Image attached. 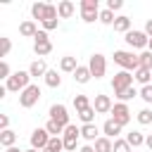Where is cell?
Wrapping results in <instances>:
<instances>
[{
	"mask_svg": "<svg viewBox=\"0 0 152 152\" xmlns=\"http://www.w3.org/2000/svg\"><path fill=\"white\" fill-rule=\"evenodd\" d=\"M114 62H116L124 71H135V69H140V57L133 55L131 50H116V52H114Z\"/></svg>",
	"mask_w": 152,
	"mask_h": 152,
	"instance_id": "cell-1",
	"label": "cell"
},
{
	"mask_svg": "<svg viewBox=\"0 0 152 152\" xmlns=\"http://www.w3.org/2000/svg\"><path fill=\"white\" fill-rule=\"evenodd\" d=\"M31 86V74L28 71H14L7 81H5V88L10 90V93H21V90H26Z\"/></svg>",
	"mask_w": 152,
	"mask_h": 152,
	"instance_id": "cell-2",
	"label": "cell"
},
{
	"mask_svg": "<svg viewBox=\"0 0 152 152\" xmlns=\"http://www.w3.org/2000/svg\"><path fill=\"white\" fill-rule=\"evenodd\" d=\"M81 19L86 24H93L95 19L100 21V5H97V0H81Z\"/></svg>",
	"mask_w": 152,
	"mask_h": 152,
	"instance_id": "cell-3",
	"label": "cell"
},
{
	"mask_svg": "<svg viewBox=\"0 0 152 152\" xmlns=\"http://www.w3.org/2000/svg\"><path fill=\"white\" fill-rule=\"evenodd\" d=\"M112 88H114V95H119V93L133 88V74H131V71H124V69L116 71L114 78H112Z\"/></svg>",
	"mask_w": 152,
	"mask_h": 152,
	"instance_id": "cell-4",
	"label": "cell"
},
{
	"mask_svg": "<svg viewBox=\"0 0 152 152\" xmlns=\"http://www.w3.org/2000/svg\"><path fill=\"white\" fill-rule=\"evenodd\" d=\"M38 100H40V88H38L36 83H31L26 90L19 93V104H21L24 109H31L33 104H38Z\"/></svg>",
	"mask_w": 152,
	"mask_h": 152,
	"instance_id": "cell-5",
	"label": "cell"
},
{
	"mask_svg": "<svg viewBox=\"0 0 152 152\" xmlns=\"http://www.w3.org/2000/svg\"><path fill=\"white\" fill-rule=\"evenodd\" d=\"M88 69H90V74H93L95 78H102V76H104V71H107V59H104V55H100V52L90 55Z\"/></svg>",
	"mask_w": 152,
	"mask_h": 152,
	"instance_id": "cell-6",
	"label": "cell"
},
{
	"mask_svg": "<svg viewBox=\"0 0 152 152\" xmlns=\"http://www.w3.org/2000/svg\"><path fill=\"white\" fill-rule=\"evenodd\" d=\"M109 114H112V119H114L121 128L131 121V109H128V104H126V102H116V104L112 107V112H109Z\"/></svg>",
	"mask_w": 152,
	"mask_h": 152,
	"instance_id": "cell-7",
	"label": "cell"
},
{
	"mask_svg": "<svg viewBox=\"0 0 152 152\" xmlns=\"http://www.w3.org/2000/svg\"><path fill=\"white\" fill-rule=\"evenodd\" d=\"M78 135H81V128H76L74 124H69L62 133V140H64V150L66 152H74L76 150V142H78Z\"/></svg>",
	"mask_w": 152,
	"mask_h": 152,
	"instance_id": "cell-8",
	"label": "cell"
},
{
	"mask_svg": "<svg viewBox=\"0 0 152 152\" xmlns=\"http://www.w3.org/2000/svg\"><path fill=\"white\" fill-rule=\"evenodd\" d=\"M50 138H52V135H50L45 128H36V131L31 133V147H33V150H38V152H43V150H48Z\"/></svg>",
	"mask_w": 152,
	"mask_h": 152,
	"instance_id": "cell-9",
	"label": "cell"
},
{
	"mask_svg": "<svg viewBox=\"0 0 152 152\" xmlns=\"http://www.w3.org/2000/svg\"><path fill=\"white\" fill-rule=\"evenodd\" d=\"M124 40L128 43V48H135V50H140V48H147V43H150V36H147L145 31H128Z\"/></svg>",
	"mask_w": 152,
	"mask_h": 152,
	"instance_id": "cell-10",
	"label": "cell"
},
{
	"mask_svg": "<svg viewBox=\"0 0 152 152\" xmlns=\"http://www.w3.org/2000/svg\"><path fill=\"white\" fill-rule=\"evenodd\" d=\"M50 119L55 121V124H59V126H69V109L64 107V104H52L50 107Z\"/></svg>",
	"mask_w": 152,
	"mask_h": 152,
	"instance_id": "cell-11",
	"label": "cell"
},
{
	"mask_svg": "<svg viewBox=\"0 0 152 152\" xmlns=\"http://www.w3.org/2000/svg\"><path fill=\"white\" fill-rule=\"evenodd\" d=\"M93 107H95V112L97 114H107V112H112V97L109 95H95V100H93Z\"/></svg>",
	"mask_w": 152,
	"mask_h": 152,
	"instance_id": "cell-12",
	"label": "cell"
},
{
	"mask_svg": "<svg viewBox=\"0 0 152 152\" xmlns=\"http://www.w3.org/2000/svg\"><path fill=\"white\" fill-rule=\"evenodd\" d=\"M102 133H104V138H109V140L114 138V140H116V135L121 133V126H119L114 119H107V121H104V126H102Z\"/></svg>",
	"mask_w": 152,
	"mask_h": 152,
	"instance_id": "cell-13",
	"label": "cell"
},
{
	"mask_svg": "<svg viewBox=\"0 0 152 152\" xmlns=\"http://www.w3.org/2000/svg\"><path fill=\"white\" fill-rule=\"evenodd\" d=\"M19 33L24 36V38H36V33H38V26H36V21H21L19 24Z\"/></svg>",
	"mask_w": 152,
	"mask_h": 152,
	"instance_id": "cell-14",
	"label": "cell"
},
{
	"mask_svg": "<svg viewBox=\"0 0 152 152\" xmlns=\"http://www.w3.org/2000/svg\"><path fill=\"white\" fill-rule=\"evenodd\" d=\"M74 10H76V5H74L71 0H62V2L57 5V12H59V19H69V17L74 14Z\"/></svg>",
	"mask_w": 152,
	"mask_h": 152,
	"instance_id": "cell-15",
	"label": "cell"
},
{
	"mask_svg": "<svg viewBox=\"0 0 152 152\" xmlns=\"http://www.w3.org/2000/svg\"><path fill=\"white\" fill-rule=\"evenodd\" d=\"M50 69H48V64L43 62V59H36V62H31V66H28V74L31 76H43L45 78V74H48Z\"/></svg>",
	"mask_w": 152,
	"mask_h": 152,
	"instance_id": "cell-16",
	"label": "cell"
},
{
	"mask_svg": "<svg viewBox=\"0 0 152 152\" xmlns=\"http://www.w3.org/2000/svg\"><path fill=\"white\" fill-rule=\"evenodd\" d=\"M100 131H97V126L95 124H86V126H81V138H86V140H90V142H95L100 135H97Z\"/></svg>",
	"mask_w": 152,
	"mask_h": 152,
	"instance_id": "cell-17",
	"label": "cell"
},
{
	"mask_svg": "<svg viewBox=\"0 0 152 152\" xmlns=\"http://www.w3.org/2000/svg\"><path fill=\"white\" fill-rule=\"evenodd\" d=\"M33 52H36L38 57H45V55L52 52V43H50V40H36V43H33Z\"/></svg>",
	"mask_w": 152,
	"mask_h": 152,
	"instance_id": "cell-18",
	"label": "cell"
},
{
	"mask_svg": "<svg viewBox=\"0 0 152 152\" xmlns=\"http://www.w3.org/2000/svg\"><path fill=\"white\" fill-rule=\"evenodd\" d=\"M90 78H93L90 69H88V66H83V64H78V69L74 71V81H76V83H88Z\"/></svg>",
	"mask_w": 152,
	"mask_h": 152,
	"instance_id": "cell-19",
	"label": "cell"
},
{
	"mask_svg": "<svg viewBox=\"0 0 152 152\" xmlns=\"http://www.w3.org/2000/svg\"><path fill=\"white\" fill-rule=\"evenodd\" d=\"M14 142H17V133L12 131V128H7V131H2L0 133V145L7 150V147H14Z\"/></svg>",
	"mask_w": 152,
	"mask_h": 152,
	"instance_id": "cell-20",
	"label": "cell"
},
{
	"mask_svg": "<svg viewBox=\"0 0 152 152\" xmlns=\"http://www.w3.org/2000/svg\"><path fill=\"white\" fill-rule=\"evenodd\" d=\"M59 69H62V71H69V74H74V71L78 69V62H76V57H71V55L62 57V62H59Z\"/></svg>",
	"mask_w": 152,
	"mask_h": 152,
	"instance_id": "cell-21",
	"label": "cell"
},
{
	"mask_svg": "<svg viewBox=\"0 0 152 152\" xmlns=\"http://www.w3.org/2000/svg\"><path fill=\"white\" fill-rule=\"evenodd\" d=\"M133 78H135L138 83H142V86H150V81H152V71L140 66V69H135V71H133Z\"/></svg>",
	"mask_w": 152,
	"mask_h": 152,
	"instance_id": "cell-22",
	"label": "cell"
},
{
	"mask_svg": "<svg viewBox=\"0 0 152 152\" xmlns=\"http://www.w3.org/2000/svg\"><path fill=\"white\" fill-rule=\"evenodd\" d=\"M45 86H48V88H59V86H62V76L57 74V69H50V71L45 74Z\"/></svg>",
	"mask_w": 152,
	"mask_h": 152,
	"instance_id": "cell-23",
	"label": "cell"
},
{
	"mask_svg": "<svg viewBox=\"0 0 152 152\" xmlns=\"http://www.w3.org/2000/svg\"><path fill=\"white\" fill-rule=\"evenodd\" d=\"M93 147H95V152H114V142H112L109 138H104V135L97 138Z\"/></svg>",
	"mask_w": 152,
	"mask_h": 152,
	"instance_id": "cell-24",
	"label": "cell"
},
{
	"mask_svg": "<svg viewBox=\"0 0 152 152\" xmlns=\"http://www.w3.org/2000/svg\"><path fill=\"white\" fill-rule=\"evenodd\" d=\"M126 142H128L131 147H140V145H145V135H142L140 131H131V133L126 135Z\"/></svg>",
	"mask_w": 152,
	"mask_h": 152,
	"instance_id": "cell-25",
	"label": "cell"
},
{
	"mask_svg": "<svg viewBox=\"0 0 152 152\" xmlns=\"http://www.w3.org/2000/svg\"><path fill=\"white\" fill-rule=\"evenodd\" d=\"M114 31H119V33H128L131 31V19L128 17H116V21H114Z\"/></svg>",
	"mask_w": 152,
	"mask_h": 152,
	"instance_id": "cell-26",
	"label": "cell"
},
{
	"mask_svg": "<svg viewBox=\"0 0 152 152\" xmlns=\"http://www.w3.org/2000/svg\"><path fill=\"white\" fill-rule=\"evenodd\" d=\"M76 114H78V119H81L83 126H86V124H93V121H95V114H97V112H95V107L90 104V107H86L83 112H76Z\"/></svg>",
	"mask_w": 152,
	"mask_h": 152,
	"instance_id": "cell-27",
	"label": "cell"
},
{
	"mask_svg": "<svg viewBox=\"0 0 152 152\" xmlns=\"http://www.w3.org/2000/svg\"><path fill=\"white\" fill-rule=\"evenodd\" d=\"M45 7H48V2H33V5H31V17H33V19H40V21H43Z\"/></svg>",
	"mask_w": 152,
	"mask_h": 152,
	"instance_id": "cell-28",
	"label": "cell"
},
{
	"mask_svg": "<svg viewBox=\"0 0 152 152\" xmlns=\"http://www.w3.org/2000/svg\"><path fill=\"white\" fill-rule=\"evenodd\" d=\"M114 21H116V17H114V12L112 10H100V24H104V26H114Z\"/></svg>",
	"mask_w": 152,
	"mask_h": 152,
	"instance_id": "cell-29",
	"label": "cell"
},
{
	"mask_svg": "<svg viewBox=\"0 0 152 152\" xmlns=\"http://www.w3.org/2000/svg\"><path fill=\"white\" fill-rule=\"evenodd\" d=\"M45 131H48L52 138H59V133H64V126H59V124H55V121L50 119V121L45 124Z\"/></svg>",
	"mask_w": 152,
	"mask_h": 152,
	"instance_id": "cell-30",
	"label": "cell"
},
{
	"mask_svg": "<svg viewBox=\"0 0 152 152\" xmlns=\"http://www.w3.org/2000/svg\"><path fill=\"white\" fill-rule=\"evenodd\" d=\"M74 107H76V112H83L86 107H90L88 95H76V97H74Z\"/></svg>",
	"mask_w": 152,
	"mask_h": 152,
	"instance_id": "cell-31",
	"label": "cell"
},
{
	"mask_svg": "<svg viewBox=\"0 0 152 152\" xmlns=\"http://www.w3.org/2000/svg\"><path fill=\"white\" fill-rule=\"evenodd\" d=\"M138 124L150 126V124H152V109H140V112H138Z\"/></svg>",
	"mask_w": 152,
	"mask_h": 152,
	"instance_id": "cell-32",
	"label": "cell"
},
{
	"mask_svg": "<svg viewBox=\"0 0 152 152\" xmlns=\"http://www.w3.org/2000/svg\"><path fill=\"white\" fill-rule=\"evenodd\" d=\"M138 57H140V66L152 71V52H150V50H145V52H142V55H138Z\"/></svg>",
	"mask_w": 152,
	"mask_h": 152,
	"instance_id": "cell-33",
	"label": "cell"
},
{
	"mask_svg": "<svg viewBox=\"0 0 152 152\" xmlns=\"http://www.w3.org/2000/svg\"><path fill=\"white\" fill-rule=\"evenodd\" d=\"M135 95H140L135 88H128V90H124V93H119L116 97H119V102H128V100H133Z\"/></svg>",
	"mask_w": 152,
	"mask_h": 152,
	"instance_id": "cell-34",
	"label": "cell"
},
{
	"mask_svg": "<svg viewBox=\"0 0 152 152\" xmlns=\"http://www.w3.org/2000/svg\"><path fill=\"white\" fill-rule=\"evenodd\" d=\"M48 150H52V152H62V150H64V140H62V138H50Z\"/></svg>",
	"mask_w": 152,
	"mask_h": 152,
	"instance_id": "cell-35",
	"label": "cell"
},
{
	"mask_svg": "<svg viewBox=\"0 0 152 152\" xmlns=\"http://www.w3.org/2000/svg\"><path fill=\"white\" fill-rule=\"evenodd\" d=\"M140 97H142V100H145L147 104H152V83H150V86H142V88H140Z\"/></svg>",
	"mask_w": 152,
	"mask_h": 152,
	"instance_id": "cell-36",
	"label": "cell"
},
{
	"mask_svg": "<svg viewBox=\"0 0 152 152\" xmlns=\"http://www.w3.org/2000/svg\"><path fill=\"white\" fill-rule=\"evenodd\" d=\"M114 152H131V145L126 142V140H114Z\"/></svg>",
	"mask_w": 152,
	"mask_h": 152,
	"instance_id": "cell-37",
	"label": "cell"
},
{
	"mask_svg": "<svg viewBox=\"0 0 152 152\" xmlns=\"http://www.w3.org/2000/svg\"><path fill=\"white\" fill-rule=\"evenodd\" d=\"M12 74H14V71H10V64L2 59V62H0V78H5V81H7Z\"/></svg>",
	"mask_w": 152,
	"mask_h": 152,
	"instance_id": "cell-38",
	"label": "cell"
},
{
	"mask_svg": "<svg viewBox=\"0 0 152 152\" xmlns=\"http://www.w3.org/2000/svg\"><path fill=\"white\" fill-rule=\"evenodd\" d=\"M0 43H2V55H0V57H7L10 50H12V40H10V38H0Z\"/></svg>",
	"mask_w": 152,
	"mask_h": 152,
	"instance_id": "cell-39",
	"label": "cell"
},
{
	"mask_svg": "<svg viewBox=\"0 0 152 152\" xmlns=\"http://www.w3.org/2000/svg\"><path fill=\"white\" fill-rule=\"evenodd\" d=\"M121 7H124V2H121V0H107V10H112V12H114V10H121Z\"/></svg>",
	"mask_w": 152,
	"mask_h": 152,
	"instance_id": "cell-40",
	"label": "cell"
},
{
	"mask_svg": "<svg viewBox=\"0 0 152 152\" xmlns=\"http://www.w3.org/2000/svg\"><path fill=\"white\" fill-rule=\"evenodd\" d=\"M7 128H10V116L7 114H0V133L7 131Z\"/></svg>",
	"mask_w": 152,
	"mask_h": 152,
	"instance_id": "cell-41",
	"label": "cell"
},
{
	"mask_svg": "<svg viewBox=\"0 0 152 152\" xmlns=\"http://www.w3.org/2000/svg\"><path fill=\"white\" fill-rule=\"evenodd\" d=\"M36 40H50V38H48V31H38V33H36Z\"/></svg>",
	"mask_w": 152,
	"mask_h": 152,
	"instance_id": "cell-42",
	"label": "cell"
},
{
	"mask_svg": "<svg viewBox=\"0 0 152 152\" xmlns=\"http://www.w3.org/2000/svg\"><path fill=\"white\" fill-rule=\"evenodd\" d=\"M145 33L152 38V19H147V21H145Z\"/></svg>",
	"mask_w": 152,
	"mask_h": 152,
	"instance_id": "cell-43",
	"label": "cell"
},
{
	"mask_svg": "<svg viewBox=\"0 0 152 152\" xmlns=\"http://www.w3.org/2000/svg\"><path fill=\"white\" fill-rule=\"evenodd\" d=\"M78 152H95V147H93V145H83Z\"/></svg>",
	"mask_w": 152,
	"mask_h": 152,
	"instance_id": "cell-44",
	"label": "cell"
},
{
	"mask_svg": "<svg viewBox=\"0 0 152 152\" xmlns=\"http://www.w3.org/2000/svg\"><path fill=\"white\" fill-rule=\"evenodd\" d=\"M145 145H147V147H150V150H152V133H150V135H147V138H145Z\"/></svg>",
	"mask_w": 152,
	"mask_h": 152,
	"instance_id": "cell-45",
	"label": "cell"
},
{
	"mask_svg": "<svg viewBox=\"0 0 152 152\" xmlns=\"http://www.w3.org/2000/svg\"><path fill=\"white\" fill-rule=\"evenodd\" d=\"M5 152H24V150H19V147H17V145H14V147H7V150H5Z\"/></svg>",
	"mask_w": 152,
	"mask_h": 152,
	"instance_id": "cell-46",
	"label": "cell"
},
{
	"mask_svg": "<svg viewBox=\"0 0 152 152\" xmlns=\"http://www.w3.org/2000/svg\"><path fill=\"white\" fill-rule=\"evenodd\" d=\"M147 50H150V52H152V38H150V43H147Z\"/></svg>",
	"mask_w": 152,
	"mask_h": 152,
	"instance_id": "cell-47",
	"label": "cell"
},
{
	"mask_svg": "<svg viewBox=\"0 0 152 152\" xmlns=\"http://www.w3.org/2000/svg\"><path fill=\"white\" fill-rule=\"evenodd\" d=\"M24 152H38V150H33V147H28V150H24Z\"/></svg>",
	"mask_w": 152,
	"mask_h": 152,
	"instance_id": "cell-48",
	"label": "cell"
},
{
	"mask_svg": "<svg viewBox=\"0 0 152 152\" xmlns=\"http://www.w3.org/2000/svg\"><path fill=\"white\" fill-rule=\"evenodd\" d=\"M43 152H52V150H43Z\"/></svg>",
	"mask_w": 152,
	"mask_h": 152,
	"instance_id": "cell-49",
	"label": "cell"
}]
</instances>
